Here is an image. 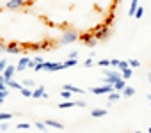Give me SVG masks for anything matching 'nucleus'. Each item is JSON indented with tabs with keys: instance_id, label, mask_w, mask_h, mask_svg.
Wrapping results in <instances>:
<instances>
[{
	"instance_id": "obj_28",
	"label": "nucleus",
	"mask_w": 151,
	"mask_h": 133,
	"mask_svg": "<svg viewBox=\"0 0 151 133\" xmlns=\"http://www.w3.org/2000/svg\"><path fill=\"white\" fill-rule=\"evenodd\" d=\"M98 66H100V68H109V66H110V60H109V59L98 60Z\"/></svg>"
},
{
	"instance_id": "obj_41",
	"label": "nucleus",
	"mask_w": 151,
	"mask_h": 133,
	"mask_svg": "<svg viewBox=\"0 0 151 133\" xmlns=\"http://www.w3.org/2000/svg\"><path fill=\"white\" fill-rule=\"evenodd\" d=\"M69 57H71V59H77V57H78V51H77V50H73V51L69 53Z\"/></svg>"
},
{
	"instance_id": "obj_43",
	"label": "nucleus",
	"mask_w": 151,
	"mask_h": 133,
	"mask_svg": "<svg viewBox=\"0 0 151 133\" xmlns=\"http://www.w3.org/2000/svg\"><path fill=\"white\" fill-rule=\"evenodd\" d=\"M0 98H7V91H0Z\"/></svg>"
},
{
	"instance_id": "obj_27",
	"label": "nucleus",
	"mask_w": 151,
	"mask_h": 133,
	"mask_svg": "<svg viewBox=\"0 0 151 133\" xmlns=\"http://www.w3.org/2000/svg\"><path fill=\"white\" fill-rule=\"evenodd\" d=\"M126 68H130V66H128V60H119V64H117V69H126Z\"/></svg>"
},
{
	"instance_id": "obj_30",
	"label": "nucleus",
	"mask_w": 151,
	"mask_h": 133,
	"mask_svg": "<svg viewBox=\"0 0 151 133\" xmlns=\"http://www.w3.org/2000/svg\"><path fill=\"white\" fill-rule=\"evenodd\" d=\"M22 85H25V87H36V82L29 78V80H23V84H22Z\"/></svg>"
},
{
	"instance_id": "obj_18",
	"label": "nucleus",
	"mask_w": 151,
	"mask_h": 133,
	"mask_svg": "<svg viewBox=\"0 0 151 133\" xmlns=\"http://www.w3.org/2000/svg\"><path fill=\"white\" fill-rule=\"evenodd\" d=\"M132 75H133L132 68H126V69H123V73H121V78H123V80H128V78H132Z\"/></svg>"
},
{
	"instance_id": "obj_21",
	"label": "nucleus",
	"mask_w": 151,
	"mask_h": 133,
	"mask_svg": "<svg viewBox=\"0 0 151 133\" xmlns=\"http://www.w3.org/2000/svg\"><path fill=\"white\" fill-rule=\"evenodd\" d=\"M142 16H144V7H142V6H137V9H135V13H133V18H139V20H140Z\"/></svg>"
},
{
	"instance_id": "obj_17",
	"label": "nucleus",
	"mask_w": 151,
	"mask_h": 133,
	"mask_svg": "<svg viewBox=\"0 0 151 133\" xmlns=\"http://www.w3.org/2000/svg\"><path fill=\"white\" fill-rule=\"evenodd\" d=\"M121 92H123V96H124V98H132V96L135 94V89H133V87H123V91H121Z\"/></svg>"
},
{
	"instance_id": "obj_20",
	"label": "nucleus",
	"mask_w": 151,
	"mask_h": 133,
	"mask_svg": "<svg viewBox=\"0 0 151 133\" xmlns=\"http://www.w3.org/2000/svg\"><path fill=\"white\" fill-rule=\"evenodd\" d=\"M71 107H75V101H71V99H66V103H59L60 110H66V108H71Z\"/></svg>"
},
{
	"instance_id": "obj_1",
	"label": "nucleus",
	"mask_w": 151,
	"mask_h": 133,
	"mask_svg": "<svg viewBox=\"0 0 151 133\" xmlns=\"http://www.w3.org/2000/svg\"><path fill=\"white\" fill-rule=\"evenodd\" d=\"M80 36H78V32L77 30H66V32H62V37L59 39V44H69V43H75Z\"/></svg>"
},
{
	"instance_id": "obj_4",
	"label": "nucleus",
	"mask_w": 151,
	"mask_h": 133,
	"mask_svg": "<svg viewBox=\"0 0 151 133\" xmlns=\"http://www.w3.org/2000/svg\"><path fill=\"white\" fill-rule=\"evenodd\" d=\"M110 91H114L110 84H105V85H101V87H89V92H93V94H98V96L109 94Z\"/></svg>"
},
{
	"instance_id": "obj_3",
	"label": "nucleus",
	"mask_w": 151,
	"mask_h": 133,
	"mask_svg": "<svg viewBox=\"0 0 151 133\" xmlns=\"http://www.w3.org/2000/svg\"><path fill=\"white\" fill-rule=\"evenodd\" d=\"M41 69L43 71H60V69H64V64H60V62H43Z\"/></svg>"
},
{
	"instance_id": "obj_15",
	"label": "nucleus",
	"mask_w": 151,
	"mask_h": 133,
	"mask_svg": "<svg viewBox=\"0 0 151 133\" xmlns=\"http://www.w3.org/2000/svg\"><path fill=\"white\" fill-rule=\"evenodd\" d=\"M91 115L93 117H103V115H107V110L105 108H94V110H91Z\"/></svg>"
},
{
	"instance_id": "obj_39",
	"label": "nucleus",
	"mask_w": 151,
	"mask_h": 133,
	"mask_svg": "<svg viewBox=\"0 0 151 133\" xmlns=\"http://www.w3.org/2000/svg\"><path fill=\"white\" fill-rule=\"evenodd\" d=\"M117 64H119V59H112V60H110V66H112V68H117Z\"/></svg>"
},
{
	"instance_id": "obj_12",
	"label": "nucleus",
	"mask_w": 151,
	"mask_h": 133,
	"mask_svg": "<svg viewBox=\"0 0 151 133\" xmlns=\"http://www.w3.org/2000/svg\"><path fill=\"white\" fill-rule=\"evenodd\" d=\"M62 89H66V91H69V92H75V94H84V89H78V87H75V85H69V84H66Z\"/></svg>"
},
{
	"instance_id": "obj_26",
	"label": "nucleus",
	"mask_w": 151,
	"mask_h": 133,
	"mask_svg": "<svg viewBox=\"0 0 151 133\" xmlns=\"http://www.w3.org/2000/svg\"><path fill=\"white\" fill-rule=\"evenodd\" d=\"M0 91H7V84H6V78L2 73H0Z\"/></svg>"
},
{
	"instance_id": "obj_32",
	"label": "nucleus",
	"mask_w": 151,
	"mask_h": 133,
	"mask_svg": "<svg viewBox=\"0 0 151 133\" xmlns=\"http://www.w3.org/2000/svg\"><path fill=\"white\" fill-rule=\"evenodd\" d=\"M36 128H37V129H41V131H45V129H46V124H45V122H41V121H36Z\"/></svg>"
},
{
	"instance_id": "obj_19",
	"label": "nucleus",
	"mask_w": 151,
	"mask_h": 133,
	"mask_svg": "<svg viewBox=\"0 0 151 133\" xmlns=\"http://www.w3.org/2000/svg\"><path fill=\"white\" fill-rule=\"evenodd\" d=\"M6 84H7V87H11V89H18V91H20V89H22V87H23V85H22V84H18V82H14V80H13V78H11V80H7V82H6Z\"/></svg>"
},
{
	"instance_id": "obj_25",
	"label": "nucleus",
	"mask_w": 151,
	"mask_h": 133,
	"mask_svg": "<svg viewBox=\"0 0 151 133\" xmlns=\"http://www.w3.org/2000/svg\"><path fill=\"white\" fill-rule=\"evenodd\" d=\"M13 119V114H7V112H0V121H11Z\"/></svg>"
},
{
	"instance_id": "obj_9",
	"label": "nucleus",
	"mask_w": 151,
	"mask_h": 133,
	"mask_svg": "<svg viewBox=\"0 0 151 133\" xmlns=\"http://www.w3.org/2000/svg\"><path fill=\"white\" fill-rule=\"evenodd\" d=\"M82 39H84V43H86L87 46H91V48H94V46L98 44V39H96L94 36H84Z\"/></svg>"
},
{
	"instance_id": "obj_6",
	"label": "nucleus",
	"mask_w": 151,
	"mask_h": 133,
	"mask_svg": "<svg viewBox=\"0 0 151 133\" xmlns=\"http://www.w3.org/2000/svg\"><path fill=\"white\" fill-rule=\"evenodd\" d=\"M105 75H107V77H105V84H110V85H112L116 80L121 78V75H119L117 71H112V73H110V71H105Z\"/></svg>"
},
{
	"instance_id": "obj_45",
	"label": "nucleus",
	"mask_w": 151,
	"mask_h": 133,
	"mask_svg": "<svg viewBox=\"0 0 151 133\" xmlns=\"http://www.w3.org/2000/svg\"><path fill=\"white\" fill-rule=\"evenodd\" d=\"M149 84H151V73H149Z\"/></svg>"
},
{
	"instance_id": "obj_2",
	"label": "nucleus",
	"mask_w": 151,
	"mask_h": 133,
	"mask_svg": "<svg viewBox=\"0 0 151 133\" xmlns=\"http://www.w3.org/2000/svg\"><path fill=\"white\" fill-rule=\"evenodd\" d=\"M110 27H107V25H103V27H98V30L94 32V37L98 39V41H105V39H109V36H110Z\"/></svg>"
},
{
	"instance_id": "obj_34",
	"label": "nucleus",
	"mask_w": 151,
	"mask_h": 133,
	"mask_svg": "<svg viewBox=\"0 0 151 133\" xmlns=\"http://www.w3.org/2000/svg\"><path fill=\"white\" fill-rule=\"evenodd\" d=\"M7 128H9V121H0V129L6 131Z\"/></svg>"
},
{
	"instance_id": "obj_14",
	"label": "nucleus",
	"mask_w": 151,
	"mask_h": 133,
	"mask_svg": "<svg viewBox=\"0 0 151 133\" xmlns=\"http://www.w3.org/2000/svg\"><path fill=\"white\" fill-rule=\"evenodd\" d=\"M43 96H45V87L43 85H39L37 89L32 91V98H43Z\"/></svg>"
},
{
	"instance_id": "obj_13",
	"label": "nucleus",
	"mask_w": 151,
	"mask_h": 133,
	"mask_svg": "<svg viewBox=\"0 0 151 133\" xmlns=\"http://www.w3.org/2000/svg\"><path fill=\"white\" fill-rule=\"evenodd\" d=\"M123 87H124V80H123V78H119V80H116V82L112 84V89H114V91H117V92H121V91H123Z\"/></svg>"
},
{
	"instance_id": "obj_48",
	"label": "nucleus",
	"mask_w": 151,
	"mask_h": 133,
	"mask_svg": "<svg viewBox=\"0 0 151 133\" xmlns=\"http://www.w3.org/2000/svg\"><path fill=\"white\" fill-rule=\"evenodd\" d=\"M149 101H151V99H149ZM149 105H151V103H149Z\"/></svg>"
},
{
	"instance_id": "obj_31",
	"label": "nucleus",
	"mask_w": 151,
	"mask_h": 133,
	"mask_svg": "<svg viewBox=\"0 0 151 133\" xmlns=\"http://www.w3.org/2000/svg\"><path fill=\"white\" fill-rule=\"evenodd\" d=\"M71 94H73V92H69V91H66V89L60 92V96H62L64 99H71Z\"/></svg>"
},
{
	"instance_id": "obj_5",
	"label": "nucleus",
	"mask_w": 151,
	"mask_h": 133,
	"mask_svg": "<svg viewBox=\"0 0 151 133\" xmlns=\"http://www.w3.org/2000/svg\"><path fill=\"white\" fill-rule=\"evenodd\" d=\"M14 73H16V66H11V64H7L2 75H4V78H6V82H7V80H11V78L14 77Z\"/></svg>"
},
{
	"instance_id": "obj_23",
	"label": "nucleus",
	"mask_w": 151,
	"mask_h": 133,
	"mask_svg": "<svg viewBox=\"0 0 151 133\" xmlns=\"http://www.w3.org/2000/svg\"><path fill=\"white\" fill-rule=\"evenodd\" d=\"M77 62H78L77 59H71V57H69V60H66V62H62V64H64V68H73V66H77Z\"/></svg>"
},
{
	"instance_id": "obj_42",
	"label": "nucleus",
	"mask_w": 151,
	"mask_h": 133,
	"mask_svg": "<svg viewBox=\"0 0 151 133\" xmlns=\"http://www.w3.org/2000/svg\"><path fill=\"white\" fill-rule=\"evenodd\" d=\"M0 53H6V44L0 43Z\"/></svg>"
},
{
	"instance_id": "obj_33",
	"label": "nucleus",
	"mask_w": 151,
	"mask_h": 133,
	"mask_svg": "<svg viewBox=\"0 0 151 133\" xmlns=\"http://www.w3.org/2000/svg\"><path fill=\"white\" fill-rule=\"evenodd\" d=\"M16 128H18V129H29L30 124H29V122H20V124H16Z\"/></svg>"
},
{
	"instance_id": "obj_47",
	"label": "nucleus",
	"mask_w": 151,
	"mask_h": 133,
	"mask_svg": "<svg viewBox=\"0 0 151 133\" xmlns=\"http://www.w3.org/2000/svg\"><path fill=\"white\" fill-rule=\"evenodd\" d=\"M147 133H151V128H149V129H147Z\"/></svg>"
},
{
	"instance_id": "obj_44",
	"label": "nucleus",
	"mask_w": 151,
	"mask_h": 133,
	"mask_svg": "<svg viewBox=\"0 0 151 133\" xmlns=\"http://www.w3.org/2000/svg\"><path fill=\"white\" fill-rule=\"evenodd\" d=\"M4 101H6V98H0V105H4Z\"/></svg>"
},
{
	"instance_id": "obj_36",
	"label": "nucleus",
	"mask_w": 151,
	"mask_h": 133,
	"mask_svg": "<svg viewBox=\"0 0 151 133\" xmlns=\"http://www.w3.org/2000/svg\"><path fill=\"white\" fill-rule=\"evenodd\" d=\"M27 68H29V69H34V68H36V60H30V59H29V62H27Z\"/></svg>"
},
{
	"instance_id": "obj_40",
	"label": "nucleus",
	"mask_w": 151,
	"mask_h": 133,
	"mask_svg": "<svg viewBox=\"0 0 151 133\" xmlns=\"http://www.w3.org/2000/svg\"><path fill=\"white\" fill-rule=\"evenodd\" d=\"M86 105H87V103H84V101H75V107H80V108H86Z\"/></svg>"
},
{
	"instance_id": "obj_37",
	"label": "nucleus",
	"mask_w": 151,
	"mask_h": 133,
	"mask_svg": "<svg viewBox=\"0 0 151 133\" xmlns=\"http://www.w3.org/2000/svg\"><path fill=\"white\" fill-rule=\"evenodd\" d=\"M6 66H7V60H0V73H4Z\"/></svg>"
},
{
	"instance_id": "obj_10",
	"label": "nucleus",
	"mask_w": 151,
	"mask_h": 133,
	"mask_svg": "<svg viewBox=\"0 0 151 133\" xmlns=\"http://www.w3.org/2000/svg\"><path fill=\"white\" fill-rule=\"evenodd\" d=\"M27 62H29V59L27 57H22L18 60V64H16V71H25L27 69Z\"/></svg>"
},
{
	"instance_id": "obj_24",
	"label": "nucleus",
	"mask_w": 151,
	"mask_h": 133,
	"mask_svg": "<svg viewBox=\"0 0 151 133\" xmlns=\"http://www.w3.org/2000/svg\"><path fill=\"white\" fill-rule=\"evenodd\" d=\"M20 92H22V96H25V98H30V96H32V91H30V89H27L25 85L20 89Z\"/></svg>"
},
{
	"instance_id": "obj_7",
	"label": "nucleus",
	"mask_w": 151,
	"mask_h": 133,
	"mask_svg": "<svg viewBox=\"0 0 151 133\" xmlns=\"http://www.w3.org/2000/svg\"><path fill=\"white\" fill-rule=\"evenodd\" d=\"M25 6V0H9V2L6 4L7 9H20Z\"/></svg>"
},
{
	"instance_id": "obj_8",
	"label": "nucleus",
	"mask_w": 151,
	"mask_h": 133,
	"mask_svg": "<svg viewBox=\"0 0 151 133\" xmlns=\"http://www.w3.org/2000/svg\"><path fill=\"white\" fill-rule=\"evenodd\" d=\"M22 51V48L16 44V43H11V44H6V53H13V55H18Z\"/></svg>"
},
{
	"instance_id": "obj_46",
	"label": "nucleus",
	"mask_w": 151,
	"mask_h": 133,
	"mask_svg": "<svg viewBox=\"0 0 151 133\" xmlns=\"http://www.w3.org/2000/svg\"><path fill=\"white\" fill-rule=\"evenodd\" d=\"M147 99H151V94H147Z\"/></svg>"
},
{
	"instance_id": "obj_16",
	"label": "nucleus",
	"mask_w": 151,
	"mask_h": 133,
	"mask_svg": "<svg viewBox=\"0 0 151 133\" xmlns=\"http://www.w3.org/2000/svg\"><path fill=\"white\" fill-rule=\"evenodd\" d=\"M45 124H46V126H52V128H57V129H62V128H64L62 122H57V121H53V119H48Z\"/></svg>"
},
{
	"instance_id": "obj_38",
	"label": "nucleus",
	"mask_w": 151,
	"mask_h": 133,
	"mask_svg": "<svg viewBox=\"0 0 151 133\" xmlns=\"http://www.w3.org/2000/svg\"><path fill=\"white\" fill-rule=\"evenodd\" d=\"M112 21H114V16H109V18L105 20V25H107V27H110V25H112Z\"/></svg>"
},
{
	"instance_id": "obj_22",
	"label": "nucleus",
	"mask_w": 151,
	"mask_h": 133,
	"mask_svg": "<svg viewBox=\"0 0 151 133\" xmlns=\"http://www.w3.org/2000/svg\"><path fill=\"white\" fill-rule=\"evenodd\" d=\"M137 6H139V0H132V4H130V9H128V14H130V16H133V13H135Z\"/></svg>"
},
{
	"instance_id": "obj_35",
	"label": "nucleus",
	"mask_w": 151,
	"mask_h": 133,
	"mask_svg": "<svg viewBox=\"0 0 151 133\" xmlns=\"http://www.w3.org/2000/svg\"><path fill=\"white\" fill-rule=\"evenodd\" d=\"M84 66H86V68H93V66H94V60H93V57H89V59L84 62Z\"/></svg>"
},
{
	"instance_id": "obj_29",
	"label": "nucleus",
	"mask_w": 151,
	"mask_h": 133,
	"mask_svg": "<svg viewBox=\"0 0 151 133\" xmlns=\"http://www.w3.org/2000/svg\"><path fill=\"white\" fill-rule=\"evenodd\" d=\"M128 66H130V68L133 69V68H139V66H140V62H139V60H135V59H130V60H128Z\"/></svg>"
},
{
	"instance_id": "obj_11",
	"label": "nucleus",
	"mask_w": 151,
	"mask_h": 133,
	"mask_svg": "<svg viewBox=\"0 0 151 133\" xmlns=\"http://www.w3.org/2000/svg\"><path fill=\"white\" fill-rule=\"evenodd\" d=\"M119 99H121V92H117V91L109 92V103H117Z\"/></svg>"
}]
</instances>
